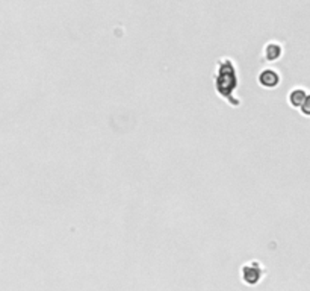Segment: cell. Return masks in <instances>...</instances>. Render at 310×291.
<instances>
[{
  "instance_id": "4",
  "label": "cell",
  "mask_w": 310,
  "mask_h": 291,
  "mask_svg": "<svg viewBox=\"0 0 310 291\" xmlns=\"http://www.w3.org/2000/svg\"><path fill=\"white\" fill-rule=\"evenodd\" d=\"M283 50H282V46L278 44V43H268L263 49V56H265V60L272 63V61H277L278 58L282 56Z\"/></svg>"
},
{
  "instance_id": "3",
  "label": "cell",
  "mask_w": 310,
  "mask_h": 291,
  "mask_svg": "<svg viewBox=\"0 0 310 291\" xmlns=\"http://www.w3.org/2000/svg\"><path fill=\"white\" fill-rule=\"evenodd\" d=\"M257 80L263 88H275L280 83V74L272 69H265L259 73Z\"/></svg>"
},
{
  "instance_id": "5",
  "label": "cell",
  "mask_w": 310,
  "mask_h": 291,
  "mask_svg": "<svg viewBox=\"0 0 310 291\" xmlns=\"http://www.w3.org/2000/svg\"><path fill=\"white\" fill-rule=\"evenodd\" d=\"M306 97H307V94H306L304 90L295 88V90H292V91L289 93V103H291L294 108H301V105L304 103Z\"/></svg>"
},
{
  "instance_id": "6",
  "label": "cell",
  "mask_w": 310,
  "mask_h": 291,
  "mask_svg": "<svg viewBox=\"0 0 310 291\" xmlns=\"http://www.w3.org/2000/svg\"><path fill=\"white\" fill-rule=\"evenodd\" d=\"M301 112L304 114V115H307V117H310V94H307V97H306V100H304V103L301 105Z\"/></svg>"
},
{
  "instance_id": "1",
  "label": "cell",
  "mask_w": 310,
  "mask_h": 291,
  "mask_svg": "<svg viewBox=\"0 0 310 291\" xmlns=\"http://www.w3.org/2000/svg\"><path fill=\"white\" fill-rule=\"evenodd\" d=\"M213 83L216 93L221 99L230 102L232 105H241V100H238L235 96L239 83V76L233 60H230V58L220 60L216 74L213 76Z\"/></svg>"
},
{
  "instance_id": "2",
  "label": "cell",
  "mask_w": 310,
  "mask_h": 291,
  "mask_svg": "<svg viewBox=\"0 0 310 291\" xmlns=\"http://www.w3.org/2000/svg\"><path fill=\"white\" fill-rule=\"evenodd\" d=\"M241 275H242V281L245 284L256 285L262 279L263 270H262L260 264H257V263H248V264L242 266Z\"/></svg>"
}]
</instances>
